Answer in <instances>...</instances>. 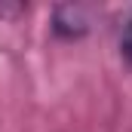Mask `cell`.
Returning a JSON list of instances; mask_svg holds the SVG:
<instances>
[{
    "mask_svg": "<svg viewBox=\"0 0 132 132\" xmlns=\"http://www.w3.org/2000/svg\"><path fill=\"white\" fill-rule=\"evenodd\" d=\"M92 28H95V9L92 6H86V3H59V6H52V22H49L52 37L74 43V40H83Z\"/></svg>",
    "mask_w": 132,
    "mask_h": 132,
    "instance_id": "obj_1",
    "label": "cell"
},
{
    "mask_svg": "<svg viewBox=\"0 0 132 132\" xmlns=\"http://www.w3.org/2000/svg\"><path fill=\"white\" fill-rule=\"evenodd\" d=\"M120 55H123L126 65H132V12L123 25V31H120Z\"/></svg>",
    "mask_w": 132,
    "mask_h": 132,
    "instance_id": "obj_2",
    "label": "cell"
},
{
    "mask_svg": "<svg viewBox=\"0 0 132 132\" xmlns=\"http://www.w3.org/2000/svg\"><path fill=\"white\" fill-rule=\"evenodd\" d=\"M25 12H28L25 3H0V19H6V22L19 19V15H25Z\"/></svg>",
    "mask_w": 132,
    "mask_h": 132,
    "instance_id": "obj_3",
    "label": "cell"
}]
</instances>
